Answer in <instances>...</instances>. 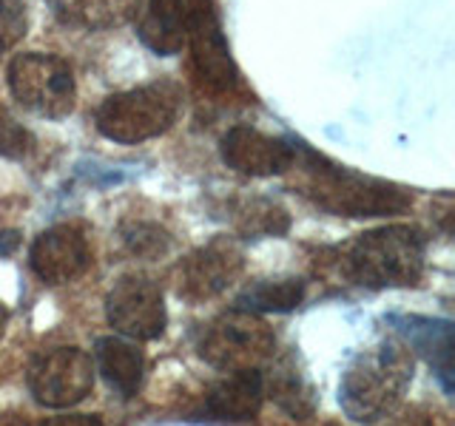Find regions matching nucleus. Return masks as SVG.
<instances>
[{"instance_id": "1", "label": "nucleus", "mask_w": 455, "mask_h": 426, "mask_svg": "<svg viewBox=\"0 0 455 426\" xmlns=\"http://www.w3.org/2000/svg\"><path fill=\"white\" fill-rule=\"evenodd\" d=\"M293 168L302 170V193L333 217H395L412 205V193L402 185L331 162L305 142H296Z\"/></svg>"}, {"instance_id": "2", "label": "nucleus", "mask_w": 455, "mask_h": 426, "mask_svg": "<svg viewBox=\"0 0 455 426\" xmlns=\"http://www.w3.org/2000/svg\"><path fill=\"white\" fill-rule=\"evenodd\" d=\"M412 381V359L395 341L362 350L341 375L339 401L353 421H379L402 401Z\"/></svg>"}, {"instance_id": "3", "label": "nucleus", "mask_w": 455, "mask_h": 426, "mask_svg": "<svg viewBox=\"0 0 455 426\" xmlns=\"http://www.w3.org/2000/svg\"><path fill=\"white\" fill-rule=\"evenodd\" d=\"M427 236L412 225H390L362 233L347 248L345 267L362 288H412L424 273Z\"/></svg>"}, {"instance_id": "4", "label": "nucleus", "mask_w": 455, "mask_h": 426, "mask_svg": "<svg viewBox=\"0 0 455 426\" xmlns=\"http://www.w3.org/2000/svg\"><path fill=\"white\" fill-rule=\"evenodd\" d=\"M182 91L174 83L160 80L111 94L97 108V131L120 146H140V142L165 134L180 120Z\"/></svg>"}, {"instance_id": "5", "label": "nucleus", "mask_w": 455, "mask_h": 426, "mask_svg": "<svg viewBox=\"0 0 455 426\" xmlns=\"http://www.w3.org/2000/svg\"><path fill=\"white\" fill-rule=\"evenodd\" d=\"M9 89L14 99L46 120H63L75 111L77 80L68 60L46 51H26L9 63Z\"/></svg>"}, {"instance_id": "6", "label": "nucleus", "mask_w": 455, "mask_h": 426, "mask_svg": "<svg viewBox=\"0 0 455 426\" xmlns=\"http://www.w3.org/2000/svg\"><path fill=\"white\" fill-rule=\"evenodd\" d=\"M270 350H274V333L245 310H234L231 316L208 324L203 341H199L203 359L228 373L253 369L256 361L265 359Z\"/></svg>"}, {"instance_id": "7", "label": "nucleus", "mask_w": 455, "mask_h": 426, "mask_svg": "<svg viewBox=\"0 0 455 426\" xmlns=\"http://www.w3.org/2000/svg\"><path fill=\"white\" fill-rule=\"evenodd\" d=\"M94 361L77 347H57L37 355L28 369V387L43 406L63 409L80 404L94 387Z\"/></svg>"}, {"instance_id": "8", "label": "nucleus", "mask_w": 455, "mask_h": 426, "mask_svg": "<svg viewBox=\"0 0 455 426\" xmlns=\"http://www.w3.org/2000/svg\"><path fill=\"white\" fill-rule=\"evenodd\" d=\"M188 43L194 51V68L208 89L228 94L239 85V68L228 49L220 14L211 0H191L188 6Z\"/></svg>"}, {"instance_id": "9", "label": "nucleus", "mask_w": 455, "mask_h": 426, "mask_svg": "<svg viewBox=\"0 0 455 426\" xmlns=\"http://www.w3.org/2000/svg\"><path fill=\"white\" fill-rule=\"evenodd\" d=\"M106 312L111 327L123 338L151 341L165 333L168 312L163 302V290L151 279H120L106 298Z\"/></svg>"}, {"instance_id": "10", "label": "nucleus", "mask_w": 455, "mask_h": 426, "mask_svg": "<svg viewBox=\"0 0 455 426\" xmlns=\"http://www.w3.org/2000/svg\"><path fill=\"white\" fill-rule=\"evenodd\" d=\"M222 162L245 177H282L296 162V142L262 134L259 128L234 125L220 142Z\"/></svg>"}, {"instance_id": "11", "label": "nucleus", "mask_w": 455, "mask_h": 426, "mask_svg": "<svg viewBox=\"0 0 455 426\" xmlns=\"http://www.w3.org/2000/svg\"><path fill=\"white\" fill-rule=\"evenodd\" d=\"M92 262V250L85 236L75 225H54L43 231L32 250H28V264L46 284H66L75 281Z\"/></svg>"}, {"instance_id": "12", "label": "nucleus", "mask_w": 455, "mask_h": 426, "mask_svg": "<svg viewBox=\"0 0 455 426\" xmlns=\"http://www.w3.org/2000/svg\"><path fill=\"white\" fill-rule=\"evenodd\" d=\"M393 330L402 335L407 344L416 350L421 359L433 367L441 387L452 395V321L433 319V316H390Z\"/></svg>"}, {"instance_id": "13", "label": "nucleus", "mask_w": 455, "mask_h": 426, "mask_svg": "<svg viewBox=\"0 0 455 426\" xmlns=\"http://www.w3.org/2000/svg\"><path fill=\"white\" fill-rule=\"evenodd\" d=\"M137 35L154 54H180L188 43V6H185V0H148L140 14Z\"/></svg>"}, {"instance_id": "14", "label": "nucleus", "mask_w": 455, "mask_h": 426, "mask_svg": "<svg viewBox=\"0 0 455 426\" xmlns=\"http://www.w3.org/2000/svg\"><path fill=\"white\" fill-rule=\"evenodd\" d=\"M262 398L265 375L259 369H234V373H228V378L211 387L205 398V409L220 421H248L259 412Z\"/></svg>"}, {"instance_id": "15", "label": "nucleus", "mask_w": 455, "mask_h": 426, "mask_svg": "<svg viewBox=\"0 0 455 426\" xmlns=\"http://www.w3.org/2000/svg\"><path fill=\"white\" fill-rule=\"evenodd\" d=\"M94 369L103 373L108 387L120 392L123 398L137 395L142 373H146V359H142L140 347L134 341L120 338V335H106L97 338L94 344Z\"/></svg>"}, {"instance_id": "16", "label": "nucleus", "mask_w": 455, "mask_h": 426, "mask_svg": "<svg viewBox=\"0 0 455 426\" xmlns=\"http://www.w3.org/2000/svg\"><path fill=\"white\" fill-rule=\"evenodd\" d=\"M242 264V256L234 250V245L228 241H213L205 250L194 253L188 264H185V293L196 298H208L225 290L231 279L236 276V270Z\"/></svg>"}, {"instance_id": "17", "label": "nucleus", "mask_w": 455, "mask_h": 426, "mask_svg": "<svg viewBox=\"0 0 455 426\" xmlns=\"http://www.w3.org/2000/svg\"><path fill=\"white\" fill-rule=\"evenodd\" d=\"M54 18L75 28H111L132 20L142 0H46Z\"/></svg>"}, {"instance_id": "18", "label": "nucleus", "mask_w": 455, "mask_h": 426, "mask_svg": "<svg viewBox=\"0 0 455 426\" xmlns=\"http://www.w3.org/2000/svg\"><path fill=\"white\" fill-rule=\"evenodd\" d=\"M302 279H259L236 296V310L245 312H288L302 304Z\"/></svg>"}, {"instance_id": "19", "label": "nucleus", "mask_w": 455, "mask_h": 426, "mask_svg": "<svg viewBox=\"0 0 455 426\" xmlns=\"http://www.w3.org/2000/svg\"><path fill=\"white\" fill-rule=\"evenodd\" d=\"M270 390H274V398L282 409H288L291 415H310L313 412V398L305 378L296 373V369L279 367L274 373V381H270Z\"/></svg>"}, {"instance_id": "20", "label": "nucleus", "mask_w": 455, "mask_h": 426, "mask_svg": "<svg viewBox=\"0 0 455 426\" xmlns=\"http://www.w3.org/2000/svg\"><path fill=\"white\" fill-rule=\"evenodd\" d=\"M288 225H291L288 213L274 202H262V199H256V202H245V208H242V231L245 233L279 236V233L288 231Z\"/></svg>"}, {"instance_id": "21", "label": "nucleus", "mask_w": 455, "mask_h": 426, "mask_svg": "<svg viewBox=\"0 0 455 426\" xmlns=\"http://www.w3.org/2000/svg\"><path fill=\"white\" fill-rule=\"evenodd\" d=\"M123 239H125V245L132 248V253H137V256H156V253H165L168 245H171V239H168V233L163 231V227L148 225V222H134V225H128L125 231H123Z\"/></svg>"}, {"instance_id": "22", "label": "nucleus", "mask_w": 455, "mask_h": 426, "mask_svg": "<svg viewBox=\"0 0 455 426\" xmlns=\"http://www.w3.org/2000/svg\"><path fill=\"white\" fill-rule=\"evenodd\" d=\"M28 148H32V137H28L26 128L0 106V156L18 160V156L28 154Z\"/></svg>"}, {"instance_id": "23", "label": "nucleus", "mask_w": 455, "mask_h": 426, "mask_svg": "<svg viewBox=\"0 0 455 426\" xmlns=\"http://www.w3.org/2000/svg\"><path fill=\"white\" fill-rule=\"evenodd\" d=\"M26 32V4L23 0H0V51L14 46Z\"/></svg>"}, {"instance_id": "24", "label": "nucleus", "mask_w": 455, "mask_h": 426, "mask_svg": "<svg viewBox=\"0 0 455 426\" xmlns=\"http://www.w3.org/2000/svg\"><path fill=\"white\" fill-rule=\"evenodd\" d=\"M43 426H103L97 415H66V418H52Z\"/></svg>"}, {"instance_id": "25", "label": "nucleus", "mask_w": 455, "mask_h": 426, "mask_svg": "<svg viewBox=\"0 0 455 426\" xmlns=\"http://www.w3.org/2000/svg\"><path fill=\"white\" fill-rule=\"evenodd\" d=\"M393 426H430V423H424V421H419V418H404V421H398V423H393Z\"/></svg>"}, {"instance_id": "26", "label": "nucleus", "mask_w": 455, "mask_h": 426, "mask_svg": "<svg viewBox=\"0 0 455 426\" xmlns=\"http://www.w3.org/2000/svg\"><path fill=\"white\" fill-rule=\"evenodd\" d=\"M4 324H6V310L0 307V333H4Z\"/></svg>"}]
</instances>
